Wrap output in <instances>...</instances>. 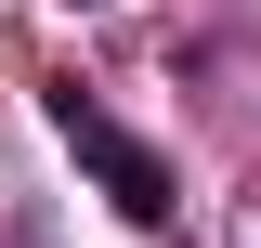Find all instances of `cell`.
<instances>
[{
	"mask_svg": "<svg viewBox=\"0 0 261 248\" xmlns=\"http://www.w3.org/2000/svg\"><path fill=\"white\" fill-rule=\"evenodd\" d=\"M53 131H65V157H79V170H92L130 222H170V157L144 144V131H118L92 92H79V79H53Z\"/></svg>",
	"mask_w": 261,
	"mask_h": 248,
	"instance_id": "1",
	"label": "cell"
},
{
	"mask_svg": "<svg viewBox=\"0 0 261 248\" xmlns=\"http://www.w3.org/2000/svg\"><path fill=\"white\" fill-rule=\"evenodd\" d=\"M79 13H92V0H79Z\"/></svg>",
	"mask_w": 261,
	"mask_h": 248,
	"instance_id": "2",
	"label": "cell"
}]
</instances>
